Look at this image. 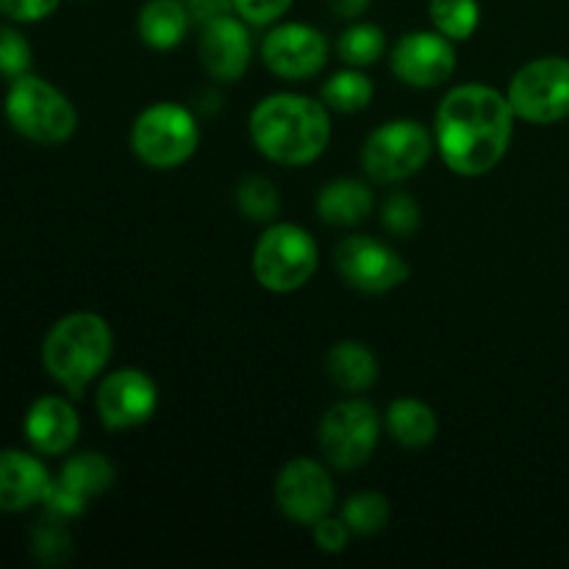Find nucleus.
<instances>
[{"mask_svg":"<svg viewBox=\"0 0 569 569\" xmlns=\"http://www.w3.org/2000/svg\"><path fill=\"white\" fill-rule=\"evenodd\" d=\"M333 267L350 289L361 295H387L409 281L403 256L370 233H350L333 248Z\"/></svg>","mask_w":569,"mask_h":569,"instance_id":"9d476101","label":"nucleus"},{"mask_svg":"<svg viewBox=\"0 0 569 569\" xmlns=\"http://www.w3.org/2000/svg\"><path fill=\"white\" fill-rule=\"evenodd\" d=\"M295 0H233V14L242 17L248 26H272L281 20Z\"/></svg>","mask_w":569,"mask_h":569,"instance_id":"7c9ffc66","label":"nucleus"},{"mask_svg":"<svg viewBox=\"0 0 569 569\" xmlns=\"http://www.w3.org/2000/svg\"><path fill=\"white\" fill-rule=\"evenodd\" d=\"M192 17L183 0H148L139 9L137 31L150 50H172L187 39Z\"/></svg>","mask_w":569,"mask_h":569,"instance_id":"4be33fe9","label":"nucleus"},{"mask_svg":"<svg viewBox=\"0 0 569 569\" xmlns=\"http://www.w3.org/2000/svg\"><path fill=\"white\" fill-rule=\"evenodd\" d=\"M383 428L406 450H420L437 442L439 417L428 403L417 398H398L383 415Z\"/></svg>","mask_w":569,"mask_h":569,"instance_id":"412c9836","label":"nucleus"},{"mask_svg":"<svg viewBox=\"0 0 569 569\" xmlns=\"http://www.w3.org/2000/svg\"><path fill=\"white\" fill-rule=\"evenodd\" d=\"M59 3L61 0H0V17L9 22H42Z\"/></svg>","mask_w":569,"mask_h":569,"instance_id":"473e14b6","label":"nucleus"},{"mask_svg":"<svg viewBox=\"0 0 569 569\" xmlns=\"http://www.w3.org/2000/svg\"><path fill=\"white\" fill-rule=\"evenodd\" d=\"M200 148V126L183 106L159 100L139 111L131 126V150L153 170H176Z\"/></svg>","mask_w":569,"mask_h":569,"instance_id":"0eeeda50","label":"nucleus"},{"mask_svg":"<svg viewBox=\"0 0 569 569\" xmlns=\"http://www.w3.org/2000/svg\"><path fill=\"white\" fill-rule=\"evenodd\" d=\"M50 472L42 461L26 450H0V511L20 515L44 500L50 489Z\"/></svg>","mask_w":569,"mask_h":569,"instance_id":"a211bd4d","label":"nucleus"},{"mask_svg":"<svg viewBox=\"0 0 569 569\" xmlns=\"http://www.w3.org/2000/svg\"><path fill=\"white\" fill-rule=\"evenodd\" d=\"M31 553L42 567H61L72 556V533L59 515H44L31 531Z\"/></svg>","mask_w":569,"mask_h":569,"instance_id":"bb28decb","label":"nucleus"},{"mask_svg":"<svg viewBox=\"0 0 569 569\" xmlns=\"http://www.w3.org/2000/svg\"><path fill=\"white\" fill-rule=\"evenodd\" d=\"M183 6H187L189 17H192V22H198V26H206V22L217 20V17L222 14H231L233 11V0H183Z\"/></svg>","mask_w":569,"mask_h":569,"instance_id":"72a5a7b5","label":"nucleus"},{"mask_svg":"<svg viewBox=\"0 0 569 569\" xmlns=\"http://www.w3.org/2000/svg\"><path fill=\"white\" fill-rule=\"evenodd\" d=\"M428 17L439 33L453 42H467L481 26V6L478 0H431Z\"/></svg>","mask_w":569,"mask_h":569,"instance_id":"a878e982","label":"nucleus"},{"mask_svg":"<svg viewBox=\"0 0 569 569\" xmlns=\"http://www.w3.org/2000/svg\"><path fill=\"white\" fill-rule=\"evenodd\" d=\"M94 409L109 431L139 428L159 409V387L148 372L137 370V367H122L100 381Z\"/></svg>","mask_w":569,"mask_h":569,"instance_id":"ddd939ff","label":"nucleus"},{"mask_svg":"<svg viewBox=\"0 0 569 569\" xmlns=\"http://www.w3.org/2000/svg\"><path fill=\"white\" fill-rule=\"evenodd\" d=\"M387 53V33L381 26L365 20H353L337 39V56L348 67H365L378 64Z\"/></svg>","mask_w":569,"mask_h":569,"instance_id":"b1692460","label":"nucleus"},{"mask_svg":"<svg viewBox=\"0 0 569 569\" xmlns=\"http://www.w3.org/2000/svg\"><path fill=\"white\" fill-rule=\"evenodd\" d=\"M117 470L109 461V456L98 453V450H83V453L70 456L61 465L59 478L50 481L48 495H44L42 506L50 515H59L64 520L83 515L89 500L100 498L114 487Z\"/></svg>","mask_w":569,"mask_h":569,"instance_id":"f8f14e48","label":"nucleus"},{"mask_svg":"<svg viewBox=\"0 0 569 569\" xmlns=\"http://www.w3.org/2000/svg\"><path fill=\"white\" fill-rule=\"evenodd\" d=\"M322 103L331 111L339 114H356V111H365L372 103V94H376V83L370 81L367 72H361L359 67H345L337 70L326 83H322Z\"/></svg>","mask_w":569,"mask_h":569,"instance_id":"5701e85b","label":"nucleus"},{"mask_svg":"<svg viewBox=\"0 0 569 569\" xmlns=\"http://www.w3.org/2000/svg\"><path fill=\"white\" fill-rule=\"evenodd\" d=\"M511 111L517 120L550 126L569 117V59L542 56L515 72L509 83Z\"/></svg>","mask_w":569,"mask_h":569,"instance_id":"1a4fd4ad","label":"nucleus"},{"mask_svg":"<svg viewBox=\"0 0 569 569\" xmlns=\"http://www.w3.org/2000/svg\"><path fill=\"white\" fill-rule=\"evenodd\" d=\"M420 222H422L420 203H417L409 192H392L387 200H383L381 226L387 228L392 237H400V239L415 237Z\"/></svg>","mask_w":569,"mask_h":569,"instance_id":"c85d7f7f","label":"nucleus"},{"mask_svg":"<svg viewBox=\"0 0 569 569\" xmlns=\"http://www.w3.org/2000/svg\"><path fill=\"white\" fill-rule=\"evenodd\" d=\"M261 61L283 81H306L328 64V39L309 22H281L261 42Z\"/></svg>","mask_w":569,"mask_h":569,"instance_id":"4468645a","label":"nucleus"},{"mask_svg":"<svg viewBox=\"0 0 569 569\" xmlns=\"http://www.w3.org/2000/svg\"><path fill=\"white\" fill-rule=\"evenodd\" d=\"M322 100L298 92L267 94L250 111V139L272 164L303 167L320 159L331 142V114Z\"/></svg>","mask_w":569,"mask_h":569,"instance_id":"f03ea898","label":"nucleus"},{"mask_svg":"<svg viewBox=\"0 0 569 569\" xmlns=\"http://www.w3.org/2000/svg\"><path fill=\"white\" fill-rule=\"evenodd\" d=\"M389 67L395 76L415 89H437L456 72L453 39L431 31H409L389 50Z\"/></svg>","mask_w":569,"mask_h":569,"instance_id":"2eb2a0df","label":"nucleus"},{"mask_svg":"<svg viewBox=\"0 0 569 569\" xmlns=\"http://www.w3.org/2000/svg\"><path fill=\"white\" fill-rule=\"evenodd\" d=\"M433 133L422 122L400 117L378 126L361 144V170L370 181L392 187L415 178L431 161Z\"/></svg>","mask_w":569,"mask_h":569,"instance_id":"6e6552de","label":"nucleus"},{"mask_svg":"<svg viewBox=\"0 0 569 569\" xmlns=\"http://www.w3.org/2000/svg\"><path fill=\"white\" fill-rule=\"evenodd\" d=\"M317 264L320 248L298 222H270L253 248V276L267 292H298L315 278Z\"/></svg>","mask_w":569,"mask_h":569,"instance_id":"39448f33","label":"nucleus"},{"mask_svg":"<svg viewBox=\"0 0 569 569\" xmlns=\"http://www.w3.org/2000/svg\"><path fill=\"white\" fill-rule=\"evenodd\" d=\"M339 517L348 522V528L356 537H376L392 520V503H389L387 495L361 489V492H353L345 500Z\"/></svg>","mask_w":569,"mask_h":569,"instance_id":"393cba45","label":"nucleus"},{"mask_svg":"<svg viewBox=\"0 0 569 569\" xmlns=\"http://www.w3.org/2000/svg\"><path fill=\"white\" fill-rule=\"evenodd\" d=\"M22 433H26L33 453L64 456L76 448L78 433H81V417L67 398L44 395L28 406Z\"/></svg>","mask_w":569,"mask_h":569,"instance_id":"f3484780","label":"nucleus"},{"mask_svg":"<svg viewBox=\"0 0 569 569\" xmlns=\"http://www.w3.org/2000/svg\"><path fill=\"white\" fill-rule=\"evenodd\" d=\"M326 372L342 395H365L367 389L376 387L381 367H378L376 353L365 342L342 339L328 350Z\"/></svg>","mask_w":569,"mask_h":569,"instance_id":"aec40b11","label":"nucleus"},{"mask_svg":"<svg viewBox=\"0 0 569 569\" xmlns=\"http://www.w3.org/2000/svg\"><path fill=\"white\" fill-rule=\"evenodd\" d=\"M114 353L111 326L94 311H76L53 322L42 342V367L70 398H81L83 389L109 367Z\"/></svg>","mask_w":569,"mask_h":569,"instance_id":"7ed1b4c3","label":"nucleus"},{"mask_svg":"<svg viewBox=\"0 0 569 569\" xmlns=\"http://www.w3.org/2000/svg\"><path fill=\"white\" fill-rule=\"evenodd\" d=\"M381 442V417L370 400L348 395L328 406L317 428V445L328 467L350 472L365 467Z\"/></svg>","mask_w":569,"mask_h":569,"instance_id":"423d86ee","label":"nucleus"},{"mask_svg":"<svg viewBox=\"0 0 569 569\" xmlns=\"http://www.w3.org/2000/svg\"><path fill=\"white\" fill-rule=\"evenodd\" d=\"M509 98L487 83H461L439 103L433 142L445 167L461 178H481L506 159L515 137Z\"/></svg>","mask_w":569,"mask_h":569,"instance_id":"f257e3e1","label":"nucleus"},{"mask_svg":"<svg viewBox=\"0 0 569 569\" xmlns=\"http://www.w3.org/2000/svg\"><path fill=\"white\" fill-rule=\"evenodd\" d=\"M237 209L253 222H276L281 211V192L264 176H248L237 183Z\"/></svg>","mask_w":569,"mask_h":569,"instance_id":"cd10ccee","label":"nucleus"},{"mask_svg":"<svg viewBox=\"0 0 569 569\" xmlns=\"http://www.w3.org/2000/svg\"><path fill=\"white\" fill-rule=\"evenodd\" d=\"M331 3V11L339 17V20H359L367 9H370L372 0H328Z\"/></svg>","mask_w":569,"mask_h":569,"instance_id":"f704fd0d","label":"nucleus"},{"mask_svg":"<svg viewBox=\"0 0 569 569\" xmlns=\"http://www.w3.org/2000/svg\"><path fill=\"white\" fill-rule=\"evenodd\" d=\"M3 114L20 137L37 144H64L78 128V111L70 98L31 72L9 83Z\"/></svg>","mask_w":569,"mask_h":569,"instance_id":"20e7f679","label":"nucleus"},{"mask_svg":"<svg viewBox=\"0 0 569 569\" xmlns=\"http://www.w3.org/2000/svg\"><path fill=\"white\" fill-rule=\"evenodd\" d=\"M33 50L26 33L17 31L9 22H0V76L14 81L31 70Z\"/></svg>","mask_w":569,"mask_h":569,"instance_id":"c756f323","label":"nucleus"},{"mask_svg":"<svg viewBox=\"0 0 569 569\" xmlns=\"http://www.w3.org/2000/svg\"><path fill=\"white\" fill-rule=\"evenodd\" d=\"M200 64L214 81L237 83L253 61V39L239 14H222L200 26Z\"/></svg>","mask_w":569,"mask_h":569,"instance_id":"dca6fc26","label":"nucleus"},{"mask_svg":"<svg viewBox=\"0 0 569 569\" xmlns=\"http://www.w3.org/2000/svg\"><path fill=\"white\" fill-rule=\"evenodd\" d=\"M376 194L359 178H333L317 194V217L333 228H356L370 220Z\"/></svg>","mask_w":569,"mask_h":569,"instance_id":"6ab92c4d","label":"nucleus"},{"mask_svg":"<svg viewBox=\"0 0 569 569\" xmlns=\"http://www.w3.org/2000/svg\"><path fill=\"white\" fill-rule=\"evenodd\" d=\"M276 503L278 511L298 526H315L331 515L337 503V487L328 467L306 456L287 461L276 478Z\"/></svg>","mask_w":569,"mask_h":569,"instance_id":"9b49d317","label":"nucleus"},{"mask_svg":"<svg viewBox=\"0 0 569 569\" xmlns=\"http://www.w3.org/2000/svg\"><path fill=\"white\" fill-rule=\"evenodd\" d=\"M311 531H315L317 548H320L322 553H331V556L342 553V550L348 548L350 537H353V531L348 528V522H345L342 517H333V515L322 517L320 522H315V526H311Z\"/></svg>","mask_w":569,"mask_h":569,"instance_id":"2f4dec72","label":"nucleus"}]
</instances>
